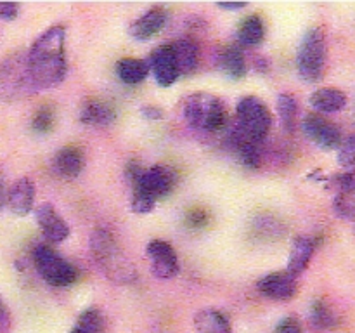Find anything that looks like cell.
<instances>
[{"mask_svg": "<svg viewBox=\"0 0 355 333\" xmlns=\"http://www.w3.org/2000/svg\"><path fill=\"white\" fill-rule=\"evenodd\" d=\"M26 61L35 92L58 87L68 71L64 26L55 24L45 30L26 52Z\"/></svg>", "mask_w": 355, "mask_h": 333, "instance_id": "obj_1", "label": "cell"}, {"mask_svg": "<svg viewBox=\"0 0 355 333\" xmlns=\"http://www.w3.org/2000/svg\"><path fill=\"white\" fill-rule=\"evenodd\" d=\"M90 255L107 281L114 284H130L137 281V269L113 232L99 228L90 234Z\"/></svg>", "mask_w": 355, "mask_h": 333, "instance_id": "obj_2", "label": "cell"}, {"mask_svg": "<svg viewBox=\"0 0 355 333\" xmlns=\"http://www.w3.org/2000/svg\"><path fill=\"white\" fill-rule=\"evenodd\" d=\"M184 118L189 127L211 134L227 125V110L214 94L196 92L191 94L184 103Z\"/></svg>", "mask_w": 355, "mask_h": 333, "instance_id": "obj_3", "label": "cell"}, {"mask_svg": "<svg viewBox=\"0 0 355 333\" xmlns=\"http://www.w3.org/2000/svg\"><path fill=\"white\" fill-rule=\"evenodd\" d=\"M26 52H14L0 62V101H17L33 94Z\"/></svg>", "mask_w": 355, "mask_h": 333, "instance_id": "obj_4", "label": "cell"}, {"mask_svg": "<svg viewBox=\"0 0 355 333\" xmlns=\"http://www.w3.org/2000/svg\"><path fill=\"white\" fill-rule=\"evenodd\" d=\"M326 56H328V47H326L324 31L322 28H311L298 49V75L309 83L319 82L324 75Z\"/></svg>", "mask_w": 355, "mask_h": 333, "instance_id": "obj_5", "label": "cell"}, {"mask_svg": "<svg viewBox=\"0 0 355 333\" xmlns=\"http://www.w3.org/2000/svg\"><path fill=\"white\" fill-rule=\"evenodd\" d=\"M236 127L260 144L269 135L272 127V114L259 97L246 96L236 106Z\"/></svg>", "mask_w": 355, "mask_h": 333, "instance_id": "obj_6", "label": "cell"}, {"mask_svg": "<svg viewBox=\"0 0 355 333\" xmlns=\"http://www.w3.org/2000/svg\"><path fill=\"white\" fill-rule=\"evenodd\" d=\"M33 264L35 267H37L38 274L42 276V280H44L45 283L52 284V287H69V284L75 283L76 278H78L75 267H73L68 260L62 259L59 253H55L49 245L35 246Z\"/></svg>", "mask_w": 355, "mask_h": 333, "instance_id": "obj_7", "label": "cell"}, {"mask_svg": "<svg viewBox=\"0 0 355 333\" xmlns=\"http://www.w3.org/2000/svg\"><path fill=\"white\" fill-rule=\"evenodd\" d=\"M305 135L322 149H338L343 137L340 128L321 113H309L302 121Z\"/></svg>", "mask_w": 355, "mask_h": 333, "instance_id": "obj_8", "label": "cell"}, {"mask_svg": "<svg viewBox=\"0 0 355 333\" xmlns=\"http://www.w3.org/2000/svg\"><path fill=\"white\" fill-rule=\"evenodd\" d=\"M146 255L151 262V271L158 280H172L179 274V259L168 241L153 239L146 246Z\"/></svg>", "mask_w": 355, "mask_h": 333, "instance_id": "obj_9", "label": "cell"}, {"mask_svg": "<svg viewBox=\"0 0 355 333\" xmlns=\"http://www.w3.org/2000/svg\"><path fill=\"white\" fill-rule=\"evenodd\" d=\"M175 173L166 165H153L151 169H144L142 176L135 182V189L144 191L155 200L168 196L175 187Z\"/></svg>", "mask_w": 355, "mask_h": 333, "instance_id": "obj_10", "label": "cell"}, {"mask_svg": "<svg viewBox=\"0 0 355 333\" xmlns=\"http://www.w3.org/2000/svg\"><path fill=\"white\" fill-rule=\"evenodd\" d=\"M257 290L270 300H291L297 295V278L288 271L269 273L257 281Z\"/></svg>", "mask_w": 355, "mask_h": 333, "instance_id": "obj_11", "label": "cell"}, {"mask_svg": "<svg viewBox=\"0 0 355 333\" xmlns=\"http://www.w3.org/2000/svg\"><path fill=\"white\" fill-rule=\"evenodd\" d=\"M35 219H37L38 228L42 229L45 238L51 239L52 243L64 241L71 234L68 222L55 212V208L51 203L38 205L35 208Z\"/></svg>", "mask_w": 355, "mask_h": 333, "instance_id": "obj_12", "label": "cell"}, {"mask_svg": "<svg viewBox=\"0 0 355 333\" xmlns=\"http://www.w3.org/2000/svg\"><path fill=\"white\" fill-rule=\"evenodd\" d=\"M149 71H153L156 82L162 87H170L175 83L179 78V71H177L175 59H173L172 47L170 44L159 45L149 56Z\"/></svg>", "mask_w": 355, "mask_h": 333, "instance_id": "obj_13", "label": "cell"}, {"mask_svg": "<svg viewBox=\"0 0 355 333\" xmlns=\"http://www.w3.org/2000/svg\"><path fill=\"white\" fill-rule=\"evenodd\" d=\"M336 186V196L333 201L335 214L342 219L355 221V173H342L333 180Z\"/></svg>", "mask_w": 355, "mask_h": 333, "instance_id": "obj_14", "label": "cell"}, {"mask_svg": "<svg viewBox=\"0 0 355 333\" xmlns=\"http://www.w3.org/2000/svg\"><path fill=\"white\" fill-rule=\"evenodd\" d=\"M35 203V184L30 177H21L7 191V207L19 217L30 214Z\"/></svg>", "mask_w": 355, "mask_h": 333, "instance_id": "obj_15", "label": "cell"}, {"mask_svg": "<svg viewBox=\"0 0 355 333\" xmlns=\"http://www.w3.org/2000/svg\"><path fill=\"white\" fill-rule=\"evenodd\" d=\"M52 166L62 179H76L85 169V155L78 146H66L55 153Z\"/></svg>", "mask_w": 355, "mask_h": 333, "instance_id": "obj_16", "label": "cell"}, {"mask_svg": "<svg viewBox=\"0 0 355 333\" xmlns=\"http://www.w3.org/2000/svg\"><path fill=\"white\" fill-rule=\"evenodd\" d=\"M166 17H168V14L165 12V9L155 7V9H149L148 12L142 14L139 19H135L128 28V31H130L132 38H135V40H149V38H153L163 30V26L166 24Z\"/></svg>", "mask_w": 355, "mask_h": 333, "instance_id": "obj_17", "label": "cell"}, {"mask_svg": "<svg viewBox=\"0 0 355 333\" xmlns=\"http://www.w3.org/2000/svg\"><path fill=\"white\" fill-rule=\"evenodd\" d=\"M116 118V111L110 103L90 97L80 108V121L89 127H107Z\"/></svg>", "mask_w": 355, "mask_h": 333, "instance_id": "obj_18", "label": "cell"}, {"mask_svg": "<svg viewBox=\"0 0 355 333\" xmlns=\"http://www.w3.org/2000/svg\"><path fill=\"white\" fill-rule=\"evenodd\" d=\"M315 252V243L312 238L307 236H297L293 239V245H291L290 259H288V273L291 276L298 278L311 264L312 257Z\"/></svg>", "mask_w": 355, "mask_h": 333, "instance_id": "obj_19", "label": "cell"}, {"mask_svg": "<svg viewBox=\"0 0 355 333\" xmlns=\"http://www.w3.org/2000/svg\"><path fill=\"white\" fill-rule=\"evenodd\" d=\"M170 47H172L179 76L191 75L198 68V62H200V49H198L196 42H193L191 38H180V40L170 44Z\"/></svg>", "mask_w": 355, "mask_h": 333, "instance_id": "obj_20", "label": "cell"}, {"mask_svg": "<svg viewBox=\"0 0 355 333\" xmlns=\"http://www.w3.org/2000/svg\"><path fill=\"white\" fill-rule=\"evenodd\" d=\"M229 141L231 146L234 148L236 155L239 156V160L243 162V165L250 166V169H257L260 165V149L259 142H255L253 139H250L248 135L243 134L238 127H232L231 135H229Z\"/></svg>", "mask_w": 355, "mask_h": 333, "instance_id": "obj_21", "label": "cell"}, {"mask_svg": "<svg viewBox=\"0 0 355 333\" xmlns=\"http://www.w3.org/2000/svg\"><path fill=\"white\" fill-rule=\"evenodd\" d=\"M311 104L319 113H336L347 104V96L343 90L335 87H322L311 96Z\"/></svg>", "mask_w": 355, "mask_h": 333, "instance_id": "obj_22", "label": "cell"}, {"mask_svg": "<svg viewBox=\"0 0 355 333\" xmlns=\"http://www.w3.org/2000/svg\"><path fill=\"white\" fill-rule=\"evenodd\" d=\"M194 328L198 333H232L227 316L217 309H203L198 312L194 316Z\"/></svg>", "mask_w": 355, "mask_h": 333, "instance_id": "obj_23", "label": "cell"}, {"mask_svg": "<svg viewBox=\"0 0 355 333\" xmlns=\"http://www.w3.org/2000/svg\"><path fill=\"white\" fill-rule=\"evenodd\" d=\"M116 75L127 85H139L149 75V65L144 59L123 58L116 62Z\"/></svg>", "mask_w": 355, "mask_h": 333, "instance_id": "obj_24", "label": "cell"}, {"mask_svg": "<svg viewBox=\"0 0 355 333\" xmlns=\"http://www.w3.org/2000/svg\"><path fill=\"white\" fill-rule=\"evenodd\" d=\"M220 68L229 78H243L246 75V62L245 56H243V51L238 47V45H229V47L224 49V52L220 54Z\"/></svg>", "mask_w": 355, "mask_h": 333, "instance_id": "obj_25", "label": "cell"}, {"mask_svg": "<svg viewBox=\"0 0 355 333\" xmlns=\"http://www.w3.org/2000/svg\"><path fill=\"white\" fill-rule=\"evenodd\" d=\"M311 323L315 330L329 332V330H335L338 326L340 319L336 316V312L333 311L331 305L319 298L311 307Z\"/></svg>", "mask_w": 355, "mask_h": 333, "instance_id": "obj_26", "label": "cell"}, {"mask_svg": "<svg viewBox=\"0 0 355 333\" xmlns=\"http://www.w3.org/2000/svg\"><path fill=\"white\" fill-rule=\"evenodd\" d=\"M266 35V26L260 16H250L241 23L238 30V40L243 45H259Z\"/></svg>", "mask_w": 355, "mask_h": 333, "instance_id": "obj_27", "label": "cell"}, {"mask_svg": "<svg viewBox=\"0 0 355 333\" xmlns=\"http://www.w3.org/2000/svg\"><path fill=\"white\" fill-rule=\"evenodd\" d=\"M277 113H279L284 128L293 132L295 127H297L298 104L291 94H279V97H277Z\"/></svg>", "mask_w": 355, "mask_h": 333, "instance_id": "obj_28", "label": "cell"}, {"mask_svg": "<svg viewBox=\"0 0 355 333\" xmlns=\"http://www.w3.org/2000/svg\"><path fill=\"white\" fill-rule=\"evenodd\" d=\"M80 333H104V316L97 309H87L76 319L75 328Z\"/></svg>", "mask_w": 355, "mask_h": 333, "instance_id": "obj_29", "label": "cell"}, {"mask_svg": "<svg viewBox=\"0 0 355 333\" xmlns=\"http://www.w3.org/2000/svg\"><path fill=\"white\" fill-rule=\"evenodd\" d=\"M338 163L349 173H355V135H349L338 148Z\"/></svg>", "mask_w": 355, "mask_h": 333, "instance_id": "obj_30", "label": "cell"}, {"mask_svg": "<svg viewBox=\"0 0 355 333\" xmlns=\"http://www.w3.org/2000/svg\"><path fill=\"white\" fill-rule=\"evenodd\" d=\"M54 110L51 106H42L40 110H37L33 120H31V128L38 134H47L54 128Z\"/></svg>", "mask_w": 355, "mask_h": 333, "instance_id": "obj_31", "label": "cell"}, {"mask_svg": "<svg viewBox=\"0 0 355 333\" xmlns=\"http://www.w3.org/2000/svg\"><path fill=\"white\" fill-rule=\"evenodd\" d=\"M155 205H156L155 198H151L149 194H146L144 191L141 189L134 191V196H132V203H130L132 212H134V214H149V212H153Z\"/></svg>", "mask_w": 355, "mask_h": 333, "instance_id": "obj_32", "label": "cell"}, {"mask_svg": "<svg viewBox=\"0 0 355 333\" xmlns=\"http://www.w3.org/2000/svg\"><path fill=\"white\" fill-rule=\"evenodd\" d=\"M255 231L257 234L262 236H277L283 232L279 222L272 217H266V215H260L259 221L255 222Z\"/></svg>", "mask_w": 355, "mask_h": 333, "instance_id": "obj_33", "label": "cell"}, {"mask_svg": "<svg viewBox=\"0 0 355 333\" xmlns=\"http://www.w3.org/2000/svg\"><path fill=\"white\" fill-rule=\"evenodd\" d=\"M208 212L205 208H191L186 215V222L189 228L201 229L208 224Z\"/></svg>", "mask_w": 355, "mask_h": 333, "instance_id": "obj_34", "label": "cell"}, {"mask_svg": "<svg viewBox=\"0 0 355 333\" xmlns=\"http://www.w3.org/2000/svg\"><path fill=\"white\" fill-rule=\"evenodd\" d=\"M274 333H304L300 321L295 318H284L283 321L277 323L276 332Z\"/></svg>", "mask_w": 355, "mask_h": 333, "instance_id": "obj_35", "label": "cell"}, {"mask_svg": "<svg viewBox=\"0 0 355 333\" xmlns=\"http://www.w3.org/2000/svg\"><path fill=\"white\" fill-rule=\"evenodd\" d=\"M19 14V6L14 2H0V21H14Z\"/></svg>", "mask_w": 355, "mask_h": 333, "instance_id": "obj_36", "label": "cell"}, {"mask_svg": "<svg viewBox=\"0 0 355 333\" xmlns=\"http://www.w3.org/2000/svg\"><path fill=\"white\" fill-rule=\"evenodd\" d=\"M10 312L7 305L0 300V333H9L10 332Z\"/></svg>", "mask_w": 355, "mask_h": 333, "instance_id": "obj_37", "label": "cell"}, {"mask_svg": "<svg viewBox=\"0 0 355 333\" xmlns=\"http://www.w3.org/2000/svg\"><path fill=\"white\" fill-rule=\"evenodd\" d=\"M141 113H142V117L149 118V120H159V118H163V111L156 106L141 108Z\"/></svg>", "mask_w": 355, "mask_h": 333, "instance_id": "obj_38", "label": "cell"}, {"mask_svg": "<svg viewBox=\"0 0 355 333\" xmlns=\"http://www.w3.org/2000/svg\"><path fill=\"white\" fill-rule=\"evenodd\" d=\"M248 6L246 2H229V3H217V7H220V9H225V10H239V9H245V7Z\"/></svg>", "mask_w": 355, "mask_h": 333, "instance_id": "obj_39", "label": "cell"}, {"mask_svg": "<svg viewBox=\"0 0 355 333\" xmlns=\"http://www.w3.org/2000/svg\"><path fill=\"white\" fill-rule=\"evenodd\" d=\"M3 205H7V189L6 186H3V180L0 179V208H2Z\"/></svg>", "mask_w": 355, "mask_h": 333, "instance_id": "obj_40", "label": "cell"}, {"mask_svg": "<svg viewBox=\"0 0 355 333\" xmlns=\"http://www.w3.org/2000/svg\"><path fill=\"white\" fill-rule=\"evenodd\" d=\"M71 333H80V332H76V330H71Z\"/></svg>", "mask_w": 355, "mask_h": 333, "instance_id": "obj_41", "label": "cell"}]
</instances>
